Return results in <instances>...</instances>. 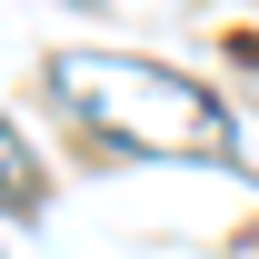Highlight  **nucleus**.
<instances>
[{
    "mask_svg": "<svg viewBox=\"0 0 259 259\" xmlns=\"http://www.w3.org/2000/svg\"><path fill=\"white\" fill-rule=\"evenodd\" d=\"M50 90L80 130L120 140V150H150V160H229V110L199 80L160 60H130V50H60L50 60Z\"/></svg>",
    "mask_w": 259,
    "mask_h": 259,
    "instance_id": "nucleus-1",
    "label": "nucleus"
},
{
    "mask_svg": "<svg viewBox=\"0 0 259 259\" xmlns=\"http://www.w3.org/2000/svg\"><path fill=\"white\" fill-rule=\"evenodd\" d=\"M40 199H50V190H40V160L20 150V130L0 120V209H10V220H30Z\"/></svg>",
    "mask_w": 259,
    "mask_h": 259,
    "instance_id": "nucleus-2",
    "label": "nucleus"
}]
</instances>
